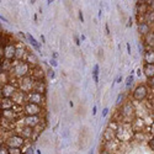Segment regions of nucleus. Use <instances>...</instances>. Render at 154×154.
<instances>
[{
  "instance_id": "obj_27",
  "label": "nucleus",
  "mask_w": 154,
  "mask_h": 154,
  "mask_svg": "<svg viewBox=\"0 0 154 154\" xmlns=\"http://www.w3.org/2000/svg\"><path fill=\"white\" fill-rule=\"evenodd\" d=\"M100 154H115V153H112V152H110V150H107V149L102 148V149L100 150Z\"/></svg>"
},
{
  "instance_id": "obj_12",
  "label": "nucleus",
  "mask_w": 154,
  "mask_h": 154,
  "mask_svg": "<svg viewBox=\"0 0 154 154\" xmlns=\"http://www.w3.org/2000/svg\"><path fill=\"white\" fill-rule=\"evenodd\" d=\"M16 132L23 137L26 140L29 139H32L33 138V133H35V128H31V127H27V126H20L16 128Z\"/></svg>"
},
{
  "instance_id": "obj_14",
  "label": "nucleus",
  "mask_w": 154,
  "mask_h": 154,
  "mask_svg": "<svg viewBox=\"0 0 154 154\" xmlns=\"http://www.w3.org/2000/svg\"><path fill=\"white\" fill-rule=\"evenodd\" d=\"M140 19H142V22L153 25V23H154V11L150 10V9H148L146 12L140 14Z\"/></svg>"
},
{
  "instance_id": "obj_41",
  "label": "nucleus",
  "mask_w": 154,
  "mask_h": 154,
  "mask_svg": "<svg viewBox=\"0 0 154 154\" xmlns=\"http://www.w3.org/2000/svg\"><path fill=\"white\" fill-rule=\"evenodd\" d=\"M36 153H37V154H41V150H38V149H37V152H36Z\"/></svg>"
},
{
  "instance_id": "obj_24",
  "label": "nucleus",
  "mask_w": 154,
  "mask_h": 154,
  "mask_svg": "<svg viewBox=\"0 0 154 154\" xmlns=\"http://www.w3.org/2000/svg\"><path fill=\"white\" fill-rule=\"evenodd\" d=\"M148 147L150 148V150L154 152V137H150V138L148 139Z\"/></svg>"
},
{
  "instance_id": "obj_23",
  "label": "nucleus",
  "mask_w": 154,
  "mask_h": 154,
  "mask_svg": "<svg viewBox=\"0 0 154 154\" xmlns=\"http://www.w3.org/2000/svg\"><path fill=\"white\" fill-rule=\"evenodd\" d=\"M123 99H125V95H123L122 93H120V94L117 95V99H116V105H117V106L123 104Z\"/></svg>"
},
{
  "instance_id": "obj_35",
  "label": "nucleus",
  "mask_w": 154,
  "mask_h": 154,
  "mask_svg": "<svg viewBox=\"0 0 154 154\" xmlns=\"http://www.w3.org/2000/svg\"><path fill=\"white\" fill-rule=\"evenodd\" d=\"M127 51H128V53L131 54V47H130V43H127Z\"/></svg>"
},
{
  "instance_id": "obj_17",
  "label": "nucleus",
  "mask_w": 154,
  "mask_h": 154,
  "mask_svg": "<svg viewBox=\"0 0 154 154\" xmlns=\"http://www.w3.org/2000/svg\"><path fill=\"white\" fill-rule=\"evenodd\" d=\"M143 60L147 64H154V48H148L143 52Z\"/></svg>"
},
{
  "instance_id": "obj_30",
  "label": "nucleus",
  "mask_w": 154,
  "mask_h": 154,
  "mask_svg": "<svg viewBox=\"0 0 154 154\" xmlns=\"http://www.w3.org/2000/svg\"><path fill=\"white\" fill-rule=\"evenodd\" d=\"M107 112H109V109H107V107H105L104 110H102V116H104V117H105V116H106V115H107Z\"/></svg>"
},
{
  "instance_id": "obj_7",
  "label": "nucleus",
  "mask_w": 154,
  "mask_h": 154,
  "mask_svg": "<svg viewBox=\"0 0 154 154\" xmlns=\"http://www.w3.org/2000/svg\"><path fill=\"white\" fill-rule=\"evenodd\" d=\"M17 91H19L17 84L12 83V80L6 82L2 86V99H12Z\"/></svg>"
},
{
  "instance_id": "obj_37",
  "label": "nucleus",
  "mask_w": 154,
  "mask_h": 154,
  "mask_svg": "<svg viewBox=\"0 0 154 154\" xmlns=\"http://www.w3.org/2000/svg\"><path fill=\"white\" fill-rule=\"evenodd\" d=\"M106 32H107V35H110V29H109V25H106Z\"/></svg>"
},
{
  "instance_id": "obj_11",
  "label": "nucleus",
  "mask_w": 154,
  "mask_h": 154,
  "mask_svg": "<svg viewBox=\"0 0 154 154\" xmlns=\"http://www.w3.org/2000/svg\"><path fill=\"white\" fill-rule=\"evenodd\" d=\"M27 102H31V104H36V105L42 106V104L45 102V94L32 91V93L27 94Z\"/></svg>"
},
{
  "instance_id": "obj_18",
  "label": "nucleus",
  "mask_w": 154,
  "mask_h": 154,
  "mask_svg": "<svg viewBox=\"0 0 154 154\" xmlns=\"http://www.w3.org/2000/svg\"><path fill=\"white\" fill-rule=\"evenodd\" d=\"M143 43L148 48H154V30L143 37Z\"/></svg>"
},
{
  "instance_id": "obj_1",
  "label": "nucleus",
  "mask_w": 154,
  "mask_h": 154,
  "mask_svg": "<svg viewBox=\"0 0 154 154\" xmlns=\"http://www.w3.org/2000/svg\"><path fill=\"white\" fill-rule=\"evenodd\" d=\"M32 68L33 67L30 66V64L25 60H14L12 62V66H11L10 74L14 76L15 79L20 80L22 78H26V76L31 75Z\"/></svg>"
},
{
  "instance_id": "obj_15",
  "label": "nucleus",
  "mask_w": 154,
  "mask_h": 154,
  "mask_svg": "<svg viewBox=\"0 0 154 154\" xmlns=\"http://www.w3.org/2000/svg\"><path fill=\"white\" fill-rule=\"evenodd\" d=\"M143 74L146 75V78H148L149 80H152L154 78V64H143V68H142Z\"/></svg>"
},
{
  "instance_id": "obj_20",
  "label": "nucleus",
  "mask_w": 154,
  "mask_h": 154,
  "mask_svg": "<svg viewBox=\"0 0 154 154\" xmlns=\"http://www.w3.org/2000/svg\"><path fill=\"white\" fill-rule=\"evenodd\" d=\"M99 69H100L99 64H95V66H94V70H93V75H94V82H95V84L99 83Z\"/></svg>"
},
{
  "instance_id": "obj_40",
  "label": "nucleus",
  "mask_w": 154,
  "mask_h": 154,
  "mask_svg": "<svg viewBox=\"0 0 154 154\" xmlns=\"http://www.w3.org/2000/svg\"><path fill=\"white\" fill-rule=\"evenodd\" d=\"M41 41H42V43H43V42H45V37H43V36H42V35H41Z\"/></svg>"
},
{
  "instance_id": "obj_3",
  "label": "nucleus",
  "mask_w": 154,
  "mask_h": 154,
  "mask_svg": "<svg viewBox=\"0 0 154 154\" xmlns=\"http://www.w3.org/2000/svg\"><path fill=\"white\" fill-rule=\"evenodd\" d=\"M134 138V131L132 130L131 123H120L116 130V139L120 143L130 142Z\"/></svg>"
},
{
  "instance_id": "obj_13",
  "label": "nucleus",
  "mask_w": 154,
  "mask_h": 154,
  "mask_svg": "<svg viewBox=\"0 0 154 154\" xmlns=\"http://www.w3.org/2000/svg\"><path fill=\"white\" fill-rule=\"evenodd\" d=\"M153 30H152V25H149V23H146V22H142V21H139L138 22V32H139V35L142 36V37H144V36H147L149 32H152Z\"/></svg>"
},
{
  "instance_id": "obj_22",
  "label": "nucleus",
  "mask_w": 154,
  "mask_h": 154,
  "mask_svg": "<svg viewBox=\"0 0 154 154\" xmlns=\"http://www.w3.org/2000/svg\"><path fill=\"white\" fill-rule=\"evenodd\" d=\"M132 83H133V75H128L126 78V89H127V90H130Z\"/></svg>"
},
{
  "instance_id": "obj_32",
  "label": "nucleus",
  "mask_w": 154,
  "mask_h": 154,
  "mask_svg": "<svg viewBox=\"0 0 154 154\" xmlns=\"http://www.w3.org/2000/svg\"><path fill=\"white\" fill-rule=\"evenodd\" d=\"M74 38H75V43L79 46V45H80V40H79V37H78V36H75Z\"/></svg>"
},
{
  "instance_id": "obj_38",
  "label": "nucleus",
  "mask_w": 154,
  "mask_h": 154,
  "mask_svg": "<svg viewBox=\"0 0 154 154\" xmlns=\"http://www.w3.org/2000/svg\"><path fill=\"white\" fill-rule=\"evenodd\" d=\"M93 115H96V106H94L93 109Z\"/></svg>"
},
{
  "instance_id": "obj_33",
  "label": "nucleus",
  "mask_w": 154,
  "mask_h": 154,
  "mask_svg": "<svg viewBox=\"0 0 154 154\" xmlns=\"http://www.w3.org/2000/svg\"><path fill=\"white\" fill-rule=\"evenodd\" d=\"M51 64H52L53 67H57V66H58V63H57V62H56L54 59H53V60H51Z\"/></svg>"
},
{
  "instance_id": "obj_5",
  "label": "nucleus",
  "mask_w": 154,
  "mask_h": 154,
  "mask_svg": "<svg viewBox=\"0 0 154 154\" xmlns=\"http://www.w3.org/2000/svg\"><path fill=\"white\" fill-rule=\"evenodd\" d=\"M16 49L17 45L15 42H5L4 46L2 47V58L14 62L16 57Z\"/></svg>"
},
{
  "instance_id": "obj_28",
  "label": "nucleus",
  "mask_w": 154,
  "mask_h": 154,
  "mask_svg": "<svg viewBox=\"0 0 154 154\" xmlns=\"http://www.w3.org/2000/svg\"><path fill=\"white\" fill-rule=\"evenodd\" d=\"M47 72H48L49 78H54V72H53V69H48Z\"/></svg>"
},
{
  "instance_id": "obj_26",
  "label": "nucleus",
  "mask_w": 154,
  "mask_h": 154,
  "mask_svg": "<svg viewBox=\"0 0 154 154\" xmlns=\"http://www.w3.org/2000/svg\"><path fill=\"white\" fill-rule=\"evenodd\" d=\"M147 4H148V6H149V9L154 11V0H150V2H147Z\"/></svg>"
},
{
  "instance_id": "obj_21",
  "label": "nucleus",
  "mask_w": 154,
  "mask_h": 154,
  "mask_svg": "<svg viewBox=\"0 0 154 154\" xmlns=\"http://www.w3.org/2000/svg\"><path fill=\"white\" fill-rule=\"evenodd\" d=\"M27 38H29V41H30V43L37 49V51H40V45H38V42L36 41V38L35 37H32L31 35H27Z\"/></svg>"
},
{
  "instance_id": "obj_4",
  "label": "nucleus",
  "mask_w": 154,
  "mask_h": 154,
  "mask_svg": "<svg viewBox=\"0 0 154 154\" xmlns=\"http://www.w3.org/2000/svg\"><path fill=\"white\" fill-rule=\"evenodd\" d=\"M3 144H5L8 148H20L22 149L26 146V139L23 137H21L16 131L10 133L8 137H5Z\"/></svg>"
},
{
  "instance_id": "obj_10",
  "label": "nucleus",
  "mask_w": 154,
  "mask_h": 154,
  "mask_svg": "<svg viewBox=\"0 0 154 154\" xmlns=\"http://www.w3.org/2000/svg\"><path fill=\"white\" fill-rule=\"evenodd\" d=\"M22 126H27L31 128H37V126H40L42 123V117L41 116H23L21 120Z\"/></svg>"
},
{
  "instance_id": "obj_34",
  "label": "nucleus",
  "mask_w": 154,
  "mask_h": 154,
  "mask_svg": "<svg viewBox=\"0 0 154 154\" xmlns=\"http://www.w3.org/2000/svg\"><path fill=\"white\" fill-rule=\"evenodd\" d=\"M115 82H116V83H121V82H122V76L120 75V76H119V78H117L116 80H115Z\"/></svg>"
},
{
  "instance_id": "obj_9",
  "label": "nucleus",
  "mask_w": 154,
  "mask_h": 154,
  "mask_svg": "<svg viewBox=\"0 0 154 154\" xmlns=\"http://www.w3.org/2000/svg\"><path fill=\"white\" fill-rule=\"evenodd\" d=\"M43 109L40 105L31 104V102H26L22 106V115L23 116H40L42 113Z\"/></svg>"
},
{
  "instance_id": "obj_16",
  "label": "nucleus",
  "mask_w": 154,
  "mask_h": 154,
  "mask_svg": "<svg viewBox=\"0 0 154 154\" xmlns=\"http://www.w3.org/2000/svg\"><path fill=\"white\" fill-rule=\"evenodd\" d=\"M31 76H32L35 80H43V76H45L43 69L40 66L33 67L32 68V72H31Z\"/></svg>"
},
{
  "instance_id": "obj_6",
  "label": "nucleus",
  "mask_w": 154,
  "mask_h": 154,
  "mask_svg": "<svg viewBox=\"0 0 154 154\" xmlns=\"http://www.w3.org/2000/svg\"><path fill=\"white\" fill-rule=\"evenodd\" d=\"M35 83L36 80L32 78L31 75L26 76V78H22L20 80H17V86H19V90L25 93V94H30L33 91V88H35Z\"/></svg>"
},
{
  "instance_id": "obj_8",
  "label": "nucleus",
  "mask_w": 154,
  "mask_h": 154,
  "mask_svg": "<svg viewBox=\"0 0 154 154\" xmlns=\"http://www.w3.org/2000/svg\"><path fill=\"white\" fill-rule=\"evenodd\" d=\"M149 95V90L144 84H138L132 91V99L137 102L144 101Z\"/></svg>"
},
{
  "instance_id": "obj_31",
  "label": "nucleus",
  "mask_w": 154,
  "mask_h": 154,
  "mask_svg": "<svg viewBox=\"0 0 154 154\" xmlns=\"http://www.w3.org/2000/svg\"><path fill=\"white\" fill-rule=\"evenodd\" d=\"M79 19H80V21H82V22H84V16H83V12H82V10L79 11Z\"/></svg>"
},
{
  "instance_id": "obj_39",
  "label": "nucleus",
  "mask_w": 154,
  "mask_h": 154,
  "mask_svg": "<svg viewBox=\"0 0 154 154\" xmlns=\"http://www.w3.org/2000/svg\"><path fill=\"white\" fill-rule=\"evenodd\" d=\"M150 85H152V86H153V88H154V78H153V79H152V80H150Z\"/></svg>"
},
{
  "instance_id": "obj_19",
  "label": "nucleus",
  "mask_w": 154,
  "mask_h": 154,
  "mask_svg": "<svg viewBox=\"0 0 154 154\" xmlns=\"http://www.w3.org/2000/svg\"><path fill=\"white\" fill-rule=\"evenodd\" d=\"M15 106L16 104L12 99H2V110H10V109H14Z\"/></svg>"
},
{
  "instance_id": "obj_25",
  "label": "nucleus",
  "mask_w": 154,
  "mask_h": 154,
  "mask_svg": "<svg viewBox=\"0 0 154 154\" xmlns=\"http://www.w3.org/2000/svg\"><path fill=\"white\" fill-rule=\"evenodd\" d=\"M23 154H33V148L31 146H29L27 150H23Z\"/></svg>"
},
{
  "instance_id": "obj_29",
  "label": "nucleus",
  "mask_w": 154,
  "mask_h": 154,
  "mask_svg": "<svg viewBox=\"0 0 154 154\" xmlns=\"http://www.w3.org/2000/svg\"><path fill=\"white\" fill-rule=\"evenodd\" d=\"M150 134H152V137H154V122L150 126Z\"/></svg>"
},
{
  "instance_id": "obj_36",
  "label": "nucleus",
  "mask_w": 154,
  "mask_h": 154,
  "mask_svg": "<svg viewBox=\"0 0 154 154\" xmlns=\"http://www.w3.org/2000/svg\"><path fill=\"white\" fill-rule=\"evenodd\" d=\"M142 73H143V72H142V70H140V68H139V69L137 70V74H138L139 76H140V75H142Z\"/></svg>"
},
{
  "instance_id": "obj_2",
  "label": "nucleus",
  "mask_w": 154,
  "mask_h": 154,
  "mask_svg": "<svg viewBox=\"0 0 154 154\" xmlns=\"http://www.w3.org/2000/svg\"><path fill=\"white\" fill-rule=\"evenodd\" d=\"M117 115L120 116V123H132V121L136 119V109L131 101H126L121 105V109L119 110Z\"/></svg>"
},
{
  "instance_id": "obj_42",
  "label": "nucleus",
  "mask_w": 154,
  "mask_h": 154,
  "mask_svg": "<svg viewBox=\"0 0 154 154\" xmlns=\"http://www.w3.org/2000/svg\"><path fill=\"white\" fill-rule=\"evenodd\" d=\"M89 154H93V150H91V152H90V153H89Z\"/></svg>"
}]
</instances>
